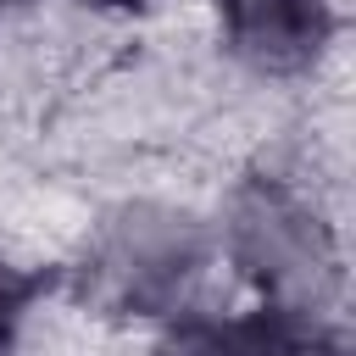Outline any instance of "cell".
Wrapping results in <instances>:
<instances>
[{
	"label": "cell",
	"mask_w": 356,
	"mask_h": 356,
	"mask_svg": "<svg viewBox=\"0 0 356 356\" xmlns=\"http://www.w3.org/2000/svg\"><path fill=\"white\" fill-rule=\"evenodd\" d=\"M228 33L250 61L284 72L317 56L328 11L323 0H228Z\"/></svg>",
	"instance_id": "cell-1"
},
{
	"label": "cell",
	"mask_w": 356,
	"mask_h": 356,
	"mask_svg": "<svg viewBox=\"0 0 356 356\" xmlns=\"http://www.w3.org/2000/svg\"><path fill=\"white\" fill-rule=\"evenodd\" d=\"M28 295H33V284H28L22 273H11V267H0V339L11 334V323H17V312L28 306Z\"/></svg>",
	"instance_id": "cell-2"
}]
</instances>
